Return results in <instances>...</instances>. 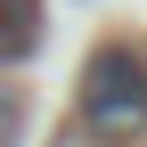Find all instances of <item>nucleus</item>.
Returning a JSON list of instances; mask_svg holds the SVG:
<instances>
[{
    "label": "nucleus",
    "instance_id": "nucleus-1",
    "mask_svg": "<svg viewBox=\"0 0 147 147\" xmlns=\"http://www.w3.org/2000/svg\"><path fill=\"white\" fill-rule=\"evenodd\" d=\"M82 123L98 139H131L147 131V57L123 41H106L98 57L82 65Z\"/></svg>",
    "mask_w": 147,
    "mask_h": 147
},
{
    "label": "nucleus",
    "instance_id": "nucleus-2",
    "mask_svg": "<svg viewBox=\"0 0 147 147\" xmlns=\"http://www.w3.org/2000/svg\"><path fill=\"white\" fill-rule=\"evenodd\" d=\"M41 49V0H0V65Z\"/></svg>",
    "mask_w": 147,
    "mask_h": 147
},
{
    "label": "nucleus",
    "instance_id": "nucleus-3",
    "mask_svg": "<svg viewBox=\"0 0 147 147\" xmlns=\"http://www.w3.org/2000/svg\"><path fill=\"white\" fill-rule=\"evenodd\" d=\"M16 131H25V106H16V90L0 82V147H16Z\"/></svg>",
    "mask_w": 147,
    "mask_h": 147
}]
</instances>
